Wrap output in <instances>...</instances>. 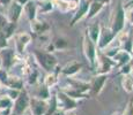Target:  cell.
<instances>
[{
    "instance_id": "cell-51",
    "label": "cell",
    "mask_w": 133,
    "mask_h": 115,
    "mask_svg": "<svg viewBox=\"0 0 133 115\" xmlns=\"http://www.w3.org/2000/svg\"><path fill=\"white\" fill-rule=\"evenodd\" d=\"M71 115H75V114H71Z\"/></svg>"
},
{
    "instance_id": "cell-9",
    "label": "cell",
    "mask_w": 133,
    "mask_h": 115,
    "mask_svg": "<svg viewBox=\"0 0 133 115\" xmlns=\"http://www.w3.org/2000/svg\"><path fill=\"white\" fill-rule=\"evenodd\" d=\"M22 13H23V6H21L20 4H17L15 0H13L11 4L8 5L6 17L9 22L17 23V21H19L20 17H21Z\"/></svg>"
},
{
    "instance_id": "cell-10",
    "label": "cell",
    "mask_w": 133,
    "mask_h": 115,
    "mask_svg": "<svg viewBox=\"0 0 133 115\" xmlns=\"http://www.w3.org/2000/svg\"><path fill=\"white\" fill-rule=\"evenodd\" d=\"M114 38H116V34L111 30V28H104V29H102L99 37H98V40H97L98 48L99 50L107 48V46L114 40Z\"/></svg>"
},
{
    "instance_id": "cell-19",
    "label": "cell",
    "mask_w": 133,
    "mask_h": 115,
    "mask_svg": "<svg viewBox=\"0 0 133 115\" xmlns=\"http://www.w3.org/2000/svg\"><path fill=\"white\" fill-rule=\"evenodd\" d=\"M101 25L98 23H94V24H90L88 28H87V32L86 34L88 35V37L93 40L95 44H97V40H98L99 34H101Z\"/></svg>"
},
{
    "instance_id": "cell-13",
    "label": "cell",
    "mask_w": 133,
    "mask_h": 115,
    "mask_svg": "<svg viewBox=\"0 0 133 115\" xmlns=\"http://www.w3.org/2000/svg\"><path fill=\"white\" fill-rule=\"evenodd\" d=\"M55 7H57L60 12L67 13L76 8L79 0H52Z\"/></svg>"
},
{
    "instance_id": "cell-52",
    "label": "cell",
    "mask_w": 133,
    "mask_h": 115,
    "mask_svg": "<svg viewBox=\"0 0 133 115\" xmlns=\"http://www.w3.org/2000/svg\"><path fill=\"white\" fill-rule=\"evenodd\" d=\"M0 9H1V6H0Z\"/></svg>"
},
{
    "instance_id": "cell-29",
    "label": "cell",
    "mask_w": 133,
    "mask_h": 115,
    "mask_svg": "<svg viewBox=\"0 0 133 115\" xmlns=\"http://www.w3.org/2000/svg\"><path fill=\"white\" fill-rule=\"evenodd\" d=\"M67 96H70L71 98H73L74 100H78V99H85L88 97V94L82 93V92H79L78 90H74V89H71L70 91H64Z\"/></svg>"
},
{
    "instance_id": "cell-33",
    "label": "cell",
    "mask_w": 133,
    "mask_h": 115,
    "mask_svg": "<svg viewBox=\"0 0 133 115\" xmlns=\"http://www.w3.org/2000/svg\"><path fill=\"white\" fill-rule=\"evenodd\" d=\"M53 46H55V48H60L61 50V48H65L67 46V42L63 38H56L55 42H53Z\"/></svg>"
},
{
    "instance_id": "cell-47",
    "label": "cell",
    "mask_w": 133,
    "mask_h": 115,
    "mask_svg": "<svg viewBox=\"0 0 133 115\" xmlns=\"http://www.w3.org/2000/svg\"><path fill=\"white\" fill-rule=\"evenodd\" d=\"M21 115H29V114H25V113H24V114H21Z\"/></svg>"
},
{
    "instance_id": "cell-15",
    "label": "cell",
    "mask_w": 133,
    "mask_h": 115,
    "mask_svg": "<svg viewBox=\"0 0 133 115\" xmlns=\"http://www.w3.org/2000/svg\"><path fill=\"white\" fill-rule=\"evenodd\" d=\"M131 54L132 53L127 52L126 50H118V52H117L111 59L114 60L115 65L122 67V66L126 65V63H129L130 61H131V58H132Z\"/></svg>"
},
{
    "instance_id": "cell-24",
    "label": "cell",
    "mask_w": 133,
    "mask_h": 115,
    "mask_svg": "<svg viewBox=\"0 0 133 115\" xmlns=\"http://www.w3.org/2000/svg\"><path fill=\"white\" fill-rule=\"evenodd\" d=\"M122 85L125 92H127V93H132L133 92V78L130 76V74L124 75V77L122 80Z\"/></svg>"
},
{
    "instance_id": "cell-46",
    "label": "cell",
    "mask_w": 133,
    "mask_h": 115,
    "mask_svg": "<svg viewBox=\"0 0 133 115\" xmlns=\"http://www.w3.org/2000/svg\"><path fill=\"white\" fill-rule=\"evenodd\" d=\"M129 4H133V0H131V1H130V2H129Z\"/></svg>"
},
{
    "instance_id": "cell-38",
    "label": "cell",
    "mask_w": 133,
    "mask_h": 115,
    "mask_svg": "<svg viewBox=\"0 0 133 115\" xmlns=\"http://www.w3.org/2000/svg\"><path fill=\"white\" fill-rule=\"evenodd\" d=\"M131 71H132V67H131V65H130V62H129V63H126V65L122 66V70L119 71V73L123 74V75H127V74H130Z\"/></svg>"
},
{
    "instance_id": "cell-48",
    "label": "cell",
    "mask_w": 133,
    "mask_h": 115,
    "mask_svg": "<svg viewBox=\"0 0 133 115\" xmlns=\"http://www.w3.org/2000/svg\"><path fill=\"white\" fill-rule=\"evenodd\" d=\"M0 67H1V60H0Z\"/></svg>"
},
{
    "instance_id": "cell-30",
    "label": "cell",
    "mask_w": 133,
    "mask_h": 115,
    "mask_svg": "<svg viewBox=\"0 0 133 115\" xmlns=\"http://www.w3.org/2000/svg\"><path fill=\"white\" fill-rule=\"evenodd\" d=\"M125 9V16L130 21L131 24H133V4H126L124 7Z\"/></svg>"
},
{
    "instance_id": "cell-2",
    "label": "cell",
    "mask_w": 133,
    "mask_h": 115,
    "mask_svg": "<svg viewBox=\"0 0 133 115\" xmlns=\"http://www.w3.org/2000/svg\"><path fill=\"white\" fill-rule=\"evenodd\" d=\"M125 21H126V16H125V9L122 4L118 5L114 14V19H112V24H111V30L116 35L123 31L125 27Z\"/></svg>"
},
{
    "instance_id": "cell-45",
    "label": "cell",
    "mask_w": 133,
    "mask_h": 115,
    "mask_svg": "<svg viewBox=\"0 0 133 115\" xmlns=\"http://www.w3.org/2000/svg\"><path fill=\"white\" fill-rule=\"evenodd\" d=\"M9 115H16V114H15L14 112H11V114H9Z\"/></svg>"
},
{
    "instance_id": "cell-28",
    "label": "cell",
    "mask_w": 133,
    "mask_h": 115,
    "mask_svg": "<svg viewBox=\"0 0 133 115\" xmlns=\"http://www.w3.org/2000/svg\"><path fill=\"white\" fill-rule=\"evenodd\" d=\"M36 97L39 99H44V100H48L50 98V92H49V88L45 84H42L38 89V92L36 93Z\"/></svg>"
},
{
    "instance_id": "cell-27",
    "label": "cell",
    "mask_w": 133,
    "mask_h": 115,
    "mask_svg": "<svg viewBox=\"0 0 133 115\" xmlns=\"http://www.w3.org/2000/svg\"><path fill=\"white\" fill-rule=\"evenodd\" d=\"M57 82H58L57 74H53L52 71H51V73H49L46 75V77H45L44 83L43 84H45L48 88H52V86H55L56 84H57Z\"/></svg>"
},
{
    "instance_id": "cell-3",
    "label": "cell",
    "mask_w": 133,
    "mask_h": 115,
    "mask_svg": "<svg viewBox=\"0 0 133 115\" xmlns=\"http://www.w3.org/2000/svg\"><path fill=\"white\" fill-rule=\"evenodd\" d=\"M29 101H30V98H29V96H28V92L22 89L19 97H17L14 100V103H13V107H12L13 112L16 115L24 114L25 111L29 108Z\"/></svg>"
},
{
    "instance_id": "cell-53",
    "label": "cell",
    "mask_w": 133,
    "mask_h": 115,
    "mask_svg": "<svg viewBox=\"0 0 133 115\" xmlns=\"http://www.w3.org/2000/svg\"><path fill=\"white\" fill-rule=\"evenodd\" d=\"M132 45H133V42H132Z\"/></svg>"
},
{
    "instance_id": "cell-44",
    "label": "cell",
    "mask_w": 133,
    "mask_h": 115,
    "mask_svg": "<svg viewBox=\"0 0 133 115\" xmlns=\"http://www.w3.org/2000/svg\"><path fill=\"white\" fill-rule=\"evenodd\" d=\"M112 115H122L121 113H119V112H116V113H114V114H112Z\"/></svg>"
},
{
    "instance_id": "cell-14",
    "label": "cell",
    "mask_w": 133,
    "mask_h": 115,
    "mask_svg": "<svg viewBox=\"0 0 133 115\" xmlns=\"http://www.w3.org/2000/svg\"><path fill=\"white\" fill-rule=\"evenodd\" d=\"M30 29L35 34H44V32L50 30V25H49V23L46 21L36 17L32 21H30Z\"/></svg>"
},
{
    "instance_id": "cell-11",
    "label": "cell",
    "mask_w": 133,
    "mask_h": 115,
    "mask_svg": "<svg viewBox=\"0 0 133 115\" xmlns=\"http://www.w3.org/2000/svg\"><path fill=\"white\" fill-rule=\"evenodd\" d=\"M89 0H79L78 1V6H76V12L75 14L73 15V19L71 21V25H75L76 23L80 21L81 19L87 15V12H88V7H89Z\"/></svg>"
},
{
    "instance_id": "cell-40",
    "label": "cell",
    "mask_w": 133,
    "mask_h": 115,
    "mask_svg": "<svg viewBox=\"0 0 133 115\" xmlns=\"http://www.w3.org/2000/svg\"><path fill=\"white\" fill-rule=\"evenodd\" d=\"M13 0H0V6H8Z\"/></svg>"
},
{
    "instance_id": "cell-23",
    "label": "cell",
    "mask_w": 133,
    "mask_h": 115,
    "mask_svg": "<svg viewBox=\"0 0 133 115\" xmlns=\"http://www.w3.org/2000/svg\"><path fill=\"white\" fill-rule=\"evenodd\" d=\"M70 84L72 85V89L74 90H78L79 92H82V93H86L87 91L90 90V84L85 83V82L81 81H74V80H70Z\"/></svg>"
},
{
    "instance_id": "cell-26",
    "label": "cell",
    "mask_w": 133,
    "mask_h": 115,
    "mask_svg": "<svg viewBox=\"0 0 133 115\" xmlns=\"http://www.w3.org/2000/svg\"><path fill=\"white\" fill-rule=\"evenodd\" d=\"M15 29H16V23L8 21V23H7V24L4 27V29H2V32H4L5 36L9 39V38H12L13 36H14Z\"/></svg>"
},
{
    "instance_id": "cell-32",
    "label": "cell",
    "mask_w": 133,
    "mask_h": 115,
    "mask_svg": "<svg viewBox=\"0 0 133 115\" xmlns=\"http://www.w3.org/2000/svg\"><path fill=\"white\" fill-rule=\"evenodd\" d=\"M20 92H21V90H16V89H11V88H8V89H7L6 94L12 99L13 101H14L15 99H16L17 97H19Z\"/></svg>"
},
{
    "instance_id": "cell-20",
    "label": "cell",
    "mask_w": 133,
    "mask_h": 115,
    "mask_svg": "<svg viewBox=\"0 0 133 115\" xmlns=\"http://www.w3.org/2000/svg\"><path fill=\"white\" fill-rule=\"evenodd\" d=\"M55 4L52 0H39V4H37V13L46 14L53 11Z\"/></svg>"
},
{
    "instance_id": "cell-22",
    "label": "cell",
    "mask_w": 133,
    "mask_h": 115,
    "mask_svg": "<svg viewBox=\"0 0 133 115\" xmlns=\"http://www.w3.org/2000/svg\"><path fill=\"white\" fill-rule=\"evenodd\" d=\"M81 67H82L81 63L72 62V63H70V65H67L66 67H64L63 69H61V73L65 74V75H67V76H72V75H74V74L78 73V71L81 69Z\"/></svg>"
},
{
    "instance_id": "cell-6",
    "label": "cell",
    "mask_w": 133,
    "mask_h": 115,
    "mask_svg": "<svg viewBox=\"0 0 133 115\" xmlns=\"http://www.w3.org/2000/svg\"><path fill=\"white\" fill-rule=\"evenodd\" d=\"M49 103L44 99H39L37 97L30 98L29 101V108L31 111L32 115H45L48 111Z\"/></svg>"
},
{
    "instance_id": "cell-49",
    "label": "cell",
    "mask_w": 133,
    "mask_h": 115,
    "mask_svg": "<svg viewBox=\"0 0 133 115\" xmlns=\"http://www.w3.org/2000/svg\"><path fill=\"white\" fill-rule=\"evenodd\" d=\"M0 90H1V83H0Z\"/></svg>"
},
{
    "instance_id": "cell-21",
    "label": "cell",
    "mask_w": 133,
    "mask_h": 115,
    "mask_svg": "<svg viewBox=\"0 0 133 115\" xmlns=\"http://www.w3.org/2000/svg\"><path fill=\"white\" fill-rule=\"evenodd\" d=\"M5 86L11 89H16V90H22L23 89V81L17 76H8V80H7V83Z\"/></svg>"
},
{
    "instance_id": "cell-25",
    "label": "cell",
    "mask_w": 133,
    "mask_h": 115,
    "mask_svg": "<svg viewBox=\"0 0 133 115\" xmlns=\"http://www.w3.org/2000/svg\"><path fill=\"white\" fill-rule=\"evenodd\" d=\"M14 101L7 94L0 96V109H12Z\"/></svg>"
},
{
    "instance_id": "cell-16",
    "label": "cell",
    "mask_w": 133,
    "mask_h": 115,
    "mask_svg": "<svg viewBox=\"0 0 133 115\" xmlns=\"http://www.w3.org/2000/svg\"><path fill=\"white\" fill-rule=\"evenodd\" d=\"M23 13L29 21H32L34 19H36L37 14H38L37 13V2L34 1V0H30L29 2H27L23 6Z\"/></svg>"
},
{
    "instance_id": "cell-18",
    "label": "cell",
    "mask_w": 133,
    "mask_h": 115,
    "mask_svg": "<svg viewBox=\"0 0 133 115\" xmlns=\"http://www.w3.org/2000/svg\"><path fill=\"white\" fill-rule=\"evenodd\" d=\"M104 5L101 4L99 1H96V0H91L90 2H89V7H88V12H87V15L86 17L88 20L93 19V17H95L97 14H98L99 12L103 9Z\"/></svg>"
},
{
    "instance_id": "cell-12",
    "label": "cell",
    "mask_w": 133,
    "mask_h": 115,
    "mask_svg": "<svg viewBox=\"0 0 133 115\" xmlns=\"http://www.w3.org/2000/svg\"><path fill=\"white\" fill-rule=\"evenodd\" d=\"M98 62V74H105L109 73L111 70V67L115 65V62L112 61L111 58L107 57L105 54H102L99 57H96V63Z\"/></svg>"
},
{
    "instance_id": "cell-34",
    "label": "cell",
    "mask_w": 133,
    "mask_h": 115,
    "mask_svg": "<svg viewBox=\"0 0 133 115\" xmlns=\"http://www.w3.org/2000/svg\"><path fill=\"white\" fill-rule=\"evenodd\" d=\"M8 76L9 75H8V73H7V69L0 67V83L6 85L7 80H8Z\"/></svg>"
},
{
    "instance_id": "cell-43",
    "label": "cell",
    "mask_w": 133,
    "mask_h": 115,
    "mask_svg": "<svg viewBox=\"0 0 133 115\" xmlns=\"http://www.w3.org/2000/svg\"><path fill=\"white\" fill-rule=\"evenodd\" d=\"M96 1H99L101 4H103V5H108L111 2V0H96Z\"/></svg>"
},
{
    "instance_id": "cell-4",
    "label": "cell",
    "mask_w": 133,
    "mask_h": 115,
    "mask_svg": "<svg viewBox=\"0 0 133 115\" xmlns=\"http://www.w3.org/2000/svg\"><path fill=\"white\" fill-rule=\"evenodd\" d=\"M83 52H85L86 58L89 60V63L93 68L96 67V44L88 37V35H85L83 37Z\"/></svg>"
},
{
    "instance_id": "cell-41",
    "label": "cell",
    "mask_w": 133,
    "mask_h": 115,
    "mask_svg": "<svg viewBox=\"0 0 133 115\" xmlns=\"http://www.w3.org/2000/svg\"><path fill=\"white\" fill-rule=\"evenodd\" d=\"M12 109H0V115H9Z\"/></svg>"
},
{
    "instance_id": "cell-35",
    "label": "cell",
    "mask_w": 133,
    "mask_h": 115,
    "mask_svg": "<svg viewBox=\"0 0 133 115\" xmlns=\"http://www.w3.org/2000/svg\"><path fill=\"white\" fill-rule=\"evenodd\" d=\"M122 115H133V98L130 99Z\"/></svg>"
},
{
    "instance_id": "cell-8",
    "label": "cell",
    "mask_w": 133,
    "mask_h": 115,
    "mask_svg": "<svg viewBox=\"0 0 133 115\" xmlns=\"http://www.w3.org/2000/svg\"><path fill=\"white\" fill-rule=\"evenodd\" d=\"M14 40H15V48H16L17 53L19 54H23L25 47L31 42V35L24 31L19 32V34L14 35Z\"/></svg>"
},
{
    "instance_id": "cell-36",
    "label": "cell",
    "mask_w": 133,
    "mask_h": 115,
    "mask_svg": "<svg viewBox=\"0 0 133 115\" xmlns=\"http://www.w3.org/2000/svg\"><path fill=\"white\" fill-rule=\"evenodd\" d=\"M8 46V38L5 36L2 30H0V48H4Z\"/></svg>"
},
{
    "instance_id": "cell-37",
    "label": "cell",
    "mask_w": 133,
    "mask_h": 115,
    "mask_svg": "<svg viewBox=\"0 0 133 115\" xmlns=\"http://www.w3.org/2000/svg\"><path fill=\"white\" fill-rule=\"evenodd\" d=\"M37 76H38V73L36 70H34L31 74H30L29 80H28V83H29L30 85H34V84L37 82Z\"/></svg>"
},
{
    "instance_id": "cell-1",
    "label": "cell",
    "mask_w": 133,
    "mask_h": 115,
    "mask_svg": "<svg viewBox=\"0 0 133 115\" xmlns=\"http://www.w3.org/2000/svg\"><path fill=\"white\" fill-rule=\"evenodd\" d=\"M34 55L36 58L37 62L41 65V67L48 73H51L57 66V59L50 52H43V51L36 50L34 52Z\"/></svg>"
},
{
    "instance_id": "cell-17",
    "label": "cell",
    "mask_w": 133,
    "mask_h": 115,
    "mask_svg": "<svg viewBox=\"0 0 133 115\" xmlns=\"http://www.w3.org/2000/svg\"><path fill=\"white\" fill-rule=\"evenodd\" d=\"M107 80H108V76L105 74H99L98 76H96L95 80H94V83L90 85V90L93 91V94H98L102 91Z\"/></svg>"
},
{
    "instance_id": "cell-39",
    "label": "cell",
    "mask_w": 133,
    "mask_h": 115,
    "mask_svg": "<svg viewBox=\"0 0 133 115\" xmlns=\"http://www.w3.org/2000/svg\"><path fill=\"white\" fill-rule=\"evenodd\" d=\"M51 115H66L65 114V111L64 109H60V108H57L55 112H53Z\"/></svg>"
},
{
    "instance_id": "cell-31",
    "label": "cell",
    "mask_w": 133,
    "mask_h": 115,
    "mask_svg": "<svg viewBox=\"0 0 133 115\" xmlns=\"http://www.w3.org/2000/svg\"><path fill=\"white\" fill-rule=\"evenodd\" d=\"M57 108H58V106H57V98H56V96H52L51 101L49 103L48 111H46V113H45V115H51Z\"/></svg>"
},
{
    "instance_id": "cell-5",
    "label": "cell",
    "mask_w": 133,
    "mask_h": 115,
    "mask_svg": "<svg viewBox=\"0 0 133 115\" xmlns=\"http://www.w3.org/2000/svg\"><path fill=\"white\" fill-rule=\"evenodd\" d=\"M56 98H57L58 108L64 109V111H72V109H75L76 106H78V101L71 98L70 96H67L64 91L58 92L56 94Z\"/></svg>"
},
{
    "instance_id": "cell-50",
    "label": "cell",
    "mask_w": 133,
    "mask_h": 115,
    "mask_svg": "<svg viewBox=\"0 0 133 115\" xmlns=\"http://www.w3.org/2000/svg\"><path fill=\"white\" fill-rule=\"evenodd\" d=\"M132 54H133V47H132Z\"/></svg>"
},
{
    "instance_id": "cell-7",
    "label": "cell",
    "mask_w": 133,
    "mask_h": 115,
    "mask_svg": "<svg viewBox=\"0 0 133 115\" xmlns=\"http://www.w3.org/2000/svg\"><path fill=\"white\" fill-rule=\"evenodd\" d=\"M0 60H1V67L5 69H11L15 61V52L14 50L9 48L8 46L0 48Z\"/></svg>"
},
{
    "instance_id": "cell-42",
    "label": "cell",
    "mask_w": 133,
    "mask_h": 115,
    "mask_svg": "<svg viewBox=\"0 0 133 115\" xmlns=\"http://www.w3.org/2000/svg\"><path fill=\"white\" fill-rule=\"evenodd\" d=\"M15 1H16L17 4H20L21 6H24V5L27 4V2H29V1H30V0H15Z\"/></svg>"
}]
</instances>
